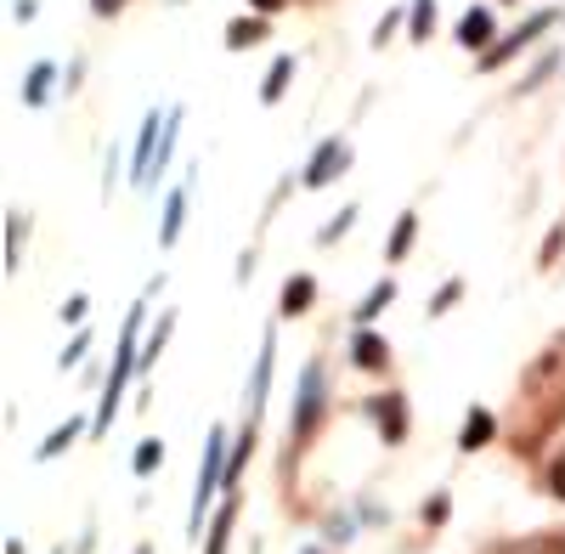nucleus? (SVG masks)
<instances>
[{"instance_id": "26", "label": "nucleus", "mask_w": 565, "mask_h": 554, "mask_svg": "<svg viewBox=\"0 0 565 554\" xmlns=\"http://www.w3.org/2000/svg\"><path fill=\"white\" fill-rule=\"evenodd\" d=\"M255 7H266V12H277V7H282V0H255Z\"/></svg>"}, {"instance_id": "23", "label": "nucleus", "mask_w": 565, "mask_h": 554, "mask_svg": "<svg viewBox=\"0 0 565 554\" xmlns=\"http://www.w3.org/2000/svg\"><path fill=\"white\" fill-rule=\"evenodd\" d=\"M452 300H458V284H447V289H441V295H436V300H430V311H447V306H452Z\"/></svg>"}, {"instance_id": "4", "label": "nucleus", "mask_w": 565, "mask_h": 554, "mask_svg": "<svg viewBox=\"0 0 565 554\" xmlns=\"http://www.w3.org/2000/svg\"><path fill=\"white\" fill-rule=\"evenodd\" d=\"M345 142H340V136H334V142H322L317 148V159L306 164V188H328V181H334V175H345Z\"/></svg>"}, {"instance_id": "15", "label": "nucleus", "mask_w": 565, "mask_h": 554, "mask_svg": "<svg viewBox=\"0 0 565 554\" xmlns=\"http://www.w3.org/2000/svg\"><path fill=\"white\" fill-rule=\"evenodd\" d=\"M413 233H418V221H413V215H402V221L391 226V260H402V255L413 249Z\"/></svg>"}, {"instance_id": "10", "label": "nucleus", "mask_w": 565, "mask_h": 554, "mask_svg": "<svg viewBox=\"0 0 565 554\" xmlns=\"http://www.w3.org/2000/svg\"><path fill=\"white\" fill-rule=\"evenodd\" d=\"M255 40H266V23H260V18H238V23L226 29V45H232V52H249Z\"/></svg>"}, {"instance_id": "22", "label": "nucleus", "mask_w": 565, "mask_h": 554, "mask_svg": "<svg viewBox=\"0 0 565 554\" xmlns=\"http://www.w3.org/2000/svg\"><path fill=\"white\" fill-rule=\"evenodd\" d=\"M90 345V334H79V340H68V351H63V367H74L79 362V351Z\"/></svg>"}, {"instance_id": "24", "label": "nucleus", "mask_w": 565, "mask_h": 554, "mask_svg": "<svg viewBox=\"0 0 565 554\" xmlns=\"http://www.w3.org/2000/svg\"><path fill=\"white\" fill-rule=\"evenodd\" d=\"M63 317H68V322H79V317H85V295H74V300H63Z\"/></svg>"}, {"instance_id": "13", "label": "nucleus", "mask_w": 565, "mask_h": 554, "mask_svg": "<svg viewBox=\"0 0 565 554\" xmlns=\"http://www.w3.org/2000/svg\"><path fill=\"white\" fill-rule=\"evenodd\" d=\"M181 210H186V199H181V188L170 193V204H164V226H159V244L170 249L175 244V233H181Z\"/></svg>"}, {"instance_id": "17", "label": "nucleus", "mask_w": 565, "mask_h": 554, "mask_svg": "<svg viewBox=\"0 0 565 554\" xmlns=\"http://www.w3.org/2000/svg\"><path fill=\"white\" fill-rule=\"evenodd\" d=\"M226 526H232V503L221 510V521H210V543H204V554H226Z\"/></svg>"}, {"instance_id": "8", "label": "nucleus", "mask_w": 565, "mask_h": 554, "mask_svg": "<svg viewBox=\"0 0 565 554\" xmlns=\"http://www.w3.org/2000/svg\"><path fill=\"white\" fill-rule=\"evenodd\" d=\"M492 430H498V425H492V413H487V407H476V413H469V425H463V436H458V441H463V452L487 447V441H492Z\"/></svg>"}, {"instance_id": "3", "label": "nucleus", "mask_w": 565, "mask_h": 554, "mask_svg": "<svg viewBox=\"0 0 565 554\" xmlns=\"http://www.w3.org/2000/svg\"><path fill=\"white\" fill-rule=\"evenodd\" d=\"M317 413H322V367L306 362V374H300V407H295V436H311Z\"/></svg>"}, {"instance_id": "27", "label": "nucleus", "mask_w": 565, "mask_h": 554, "mask_svg": "<svg viewBox=\"0 0 565 554\" xmlns=\"http://www.w3.org/2000/svg\"><path fill=\"white\" fill-rule=\"evenodd\" d=\"M136 554H153V548H148V543H141V548H136Z\"/></svg>"}, {"instance_id": "9", "label": "nucleus", "mask_w": 565, "mask_h": 554, "mask_svg": "<svg viewBox=\"0 0 565 554\" xmlns=\"http://www.w3.org/2000/svg\"><path fill=\"white\" fill-rule=\"evenodd\" d=\"M458 40H463V45H487V40H492V12H487V7L463 12V29H458Z\"/></svg>"}, {"instance_id": "1", "label": "nucleus", "mask_w": 565, "mask_h": 554, "mask_svg": "<svg viewBox=\"0 0 565 554\" xmlns=\"http://www.w3.org/2000/svg\"><path fill=\"white\" fill-rule=\"evenodd\" d=\"M136 322H141V306H130V317H125V334H119V356H114V380H108V396H103V413H97V430L114 425V407H119V391H125V380H130V362H141V351H136Z\"/></svg>"}, {"instance_id": "7", "label": "nucleus", "mask_w": 565, "mask_h": 554, "mask_svg": "<svg viewBox=\"0 0 565 554\" xmlns=\"http://www.w3.org/2000/svg\"><path fill=\"white\" fill-rule=\"evenodd\" d=\"M311 300H317V284H311V277H306V271L289 277V289H282V317H300Z\"/></svg>"}, {"instance_id": "6", "label": "nucleus", "mask_w": 565, "mask_h": 554, "mask_svg": "<svg viewBox=\"0 0 565 554\" xmlns=\"http://www.w3.org/2000/svg\"><path fill=\"white\" fill-rule=\"evenodd\" d=\"M373 419L385 425V441H402V436H407V407H402V396H380V402H373Z\"/></svg>"}, {"instance_id": "11", "label": "nucleus", "mask_w": 565, "mask_h": 554, "mask_svg": "<svg viewBox=\"0 0 565 554\" xmlns=\"http://www.w3.org/2000/svg\"><path fill=\"white\" fill-rule=\"evenodd\" d=\"M351 356H356L362 367H373V374H380V367H385V340L362 329V334H356V345H351Z\"/></svg>"}, {"instance_id": "14", "label": "nucleus", "mask_w": 565, "mask_h": 554, "mask_svg": "<svg viewBox=\"0 0 565 554\" xmlns=\"http://www.w3.org/2000/svg\"><path fill=\"white\" fill-rule=\"evenodd\" d=\"M52 74H57L52 63H40V68H29V90H23V97H29L34 108H40L45 97H52Z\"/></svg>"}, {"instance_id": "2", "label": "nucleus", "mask_w": 565, "mask_h": 554, "mask_svg": "<svg viewBox=\"0 0 565 554\" xmlns=\"http://www.w3.org/2000/svg\"><path fill=\"white\" fill-rule=\"evenodd\" d=\"M221 452H226V430H210V447H204V476H199V498H193V521H204L210 498L221 487Z\"/></svg>"}, {"instance_id": "19", "label": "nucleus", "mask_w": 565, "mask_h": 554, "mask_svg": "<svg viewBox=\"0 0 565 554\" xmlns=\"http://www.w3.org/2000/svg\"><path fill=\"white\" fill-rule=\"evenodd\" d=\"M391 306V284H380V289H373L367 300H362V311H356V322H367V317H380Z\"/></svg>"}, {"instance_id": "20", "label": "nucleus", "mask_w": 565, "mask_h": 554, "mask_svg": "<svg viewBox=\"0 0 565 554\" xmlns=\"http://www.w3.org/2000/svg\"><path fill=\"white\" fill-rule=\"evenodd\" d=\"M159 458H164V447H159V441H148V447L136 452V470H141V476H153V470H159Z\"/></svg>"}, {"instance_id": "25", "label": "nucleus", "mask_w": 565, "mask_h": 554, "mask_svg": "<svg viewBox=\"0 0 565 554\" xmlns=\"http://www.w3.org/2000/svg\"><path fill=\"white\" fill-rule=\"evenodd\" d=\"M90 7H97V12H103V18H114V12H119V7H125V0H90Z\"/></svg>"}, {"instance_id": "12", "label": "nucleus", "mask_w": 565, "mask_h": 554, "mask_svg": "<svg viewBox=\"0 0 565 554\" xmlns=\"http://www.w3.org/2000/svg\"><path fill=\"white\" fill-rule=\"evenodd\" d=\"M289 74H295V57H277V63H271V79L260 85V97H266V103H277L282 90H289Z\"/></svg>"}, {"instance_id": "21", "label": "nucleus", "mask_w": 565, "mask_h": 554, "mask_svg": "<svg viewBox=\"0 0 565 554\" xmlns=\"http://www.w3.org/2000/svg\"><path fill=\"white\" fill-rule=\"evenodd\" d=\"M548 492H554V498H565V452L554 458V470H548Z\"/></svg>"}, {"instance_id": "5", "label": "nucleus", "mask_w": 565, "mask_h": 554, "mask_svg": "<svg viewBox=\"0 0 565 554\" xmlns=\"http://www.w3.org/2000/svg\"><path fill=\"white\" fill-rule=\"evenodd\" d=\"M548 23H554V12H543V18H532V23H521V29H514V34H509L503 45H492V52H487V74H492V68H503V63H509L514 52H521V45H532V40H537V34L548 29Z\"/></svg>"}, {"instance_id": "16", "label": "nucleus", "mask_w": 565, "mask_h": 554, "mask_svg": "<svg viewBox=\"0 0 565 554\" xmlns=\"http://www.w3.org/2000/svg\"><path fill=\"white\" fill-rule=\"evenodd\" d=\"M79 430H85V419H68V425H63V430H57L52 441H45V447H40V458H57V452H63V447H68V441L79 436Z\"/></svg>"}, {"instance_id": "18", "label": "nucleus", "mask_w": 565, "mask_h": 554, "mask_svg": "<svg viewBox=\"0 0 565 554\" xmlns=\"http://www.w3.org/2000/svg\"><path fill=\"white\" fill-rule=\"evenodd\" d=\"M430 18H436L430 0H413V40H430Z\"/></svg>"}]
</instances>
